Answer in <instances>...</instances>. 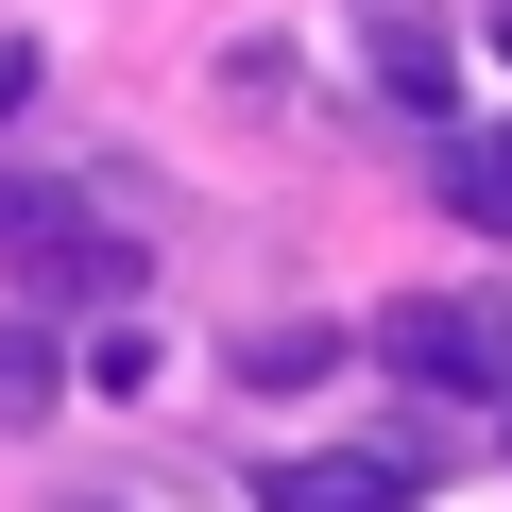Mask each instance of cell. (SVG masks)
I'll return each instance as SVG.
<instances>
[{"mask_svg": "<svg viewBox=\"0 0 512 512\" xmlns=\"http://www.w3.org/2000/svg\"><path fill=\"white\" fill-rule=\"evenodd\" d=\"M256 512H410V461L393 444H308V461L256 478Z\"/></svg>", "mask_w": 512, "mask_h": 512, "instance_id": "cell-1", "label": "cell"}, {"mask_svg": "<svg viewBox=\"0 0 512 512\" xmlns=\"http://www.w3.org/2000/svg\"><path fill=\"white\" fill-rule=\"evenodd\" d=\"M376 342H393L427 393H495V308H393Z\"/></svg>", "mask_w": 512, "mask_h": 512, "instance_id": "cell-2", "label": "cell"}, {"mask_svg": "<svg viewBox=\"0 0 512 512\" xmlns=\"http://www.w3.org/2000/svg\"><path fill=\"white\" fill-rule=\"evenodd\" d=\"M35 291H52V308H137V291H154V256H137V239H86V222H69V239L35 256Z\"/></svg>", "mask_w": 512, "mask_h": 512, "instance_id": "cell-3", "label": "cell"}, {"mask_svg": "<svg viewBox=\"0 0 512 512\" xmlns=\"http://www.w3.org/2000/svg\"><path fill=\"white\" fill-rule=\"evenodd\" d=\"M376 86H393L410 120H444V103H461V52H444L427 18H376Z\"/></svg>", "mask_w": 512, "mask_h": 512, "instance_id": "cell-4", "label": "cell"}, {"mask_svg": "<svg viewBox=\"0 0 512 512\" xmlns=\"http://www.w3.org/2000/svg\"><path fill=\"white\" fill-rule=\"evenodd\" d=\"M444 205H461V222H478V239H512V120H495V137H461V154H444Z\"/></svg>", "mask_w": 512, "mask_h": 512, "instance_id": "cell-5", "label": "cell"}, {"mask_svg": "<svg viewBox=\"0 0 512 512\" xmlns=\"http://www.w3.org/2000/svg\"><path fill=\"white\" fill-rule=\"evenodd\" d=\"M239 376H256V393H308V376H342V325H256Z\"/></svg>", "mask_w": 512, "mask_h": 512, "instance_id": "cell-6", "label": "cell"}, {"mask_svg": "<svg viewBox=\"0 0 512 512\" xmlns=\"http://www.w3.org/2000/svg\"><path fill=\"white\" fill-rule=\"evenodd\" d=\"M69 222H86V205H69V188H52V171H0V256H52V239H69Z\"/></svg>", "mask_w": 512, "mask_h": 512, "instance_id": "cell-7", "label": "cell"}, {"mask_svg": "<svg viewBox=\"0 0 512 512\" xmlns=\"http://www.w3.org/2000/svg\"><path fill=\"white\" fill-rule=\"evenodd\" d=\"M52 393H69V359H52V342H35V325H0V427H35V410H52Z\"/></svg>", "mask_w": 512, "mask_h": 512, "instance_id": "cell-8", "label": "cell"}, {"mask_svg": "<svg viewBox=\"0 0 512 512\" xmlns=\"http://www.w3.org/2000/svg\"><path fill=\"white\" fill-rule=\"evenodd\" d=\"M495 410H512V308H495Z\"/></svg>", "mask_w": 512, "mask_h": 512, "instance_id": "cell-9", "label": "cell"}]
</instances>
